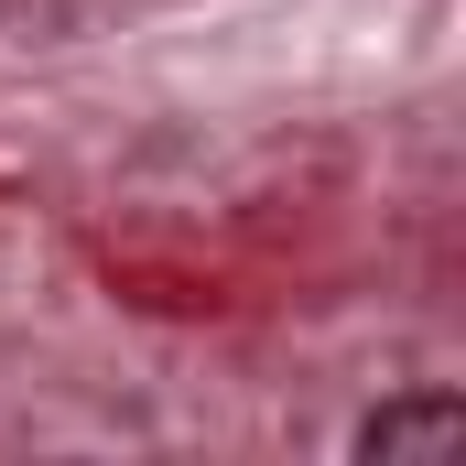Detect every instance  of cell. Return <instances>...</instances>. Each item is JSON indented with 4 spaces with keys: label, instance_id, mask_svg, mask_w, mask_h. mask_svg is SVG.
I'll return each mask as SVG.
<instances>
[{
    "label": "cell",
    "instance_id": "1",
    "mask_svg": "<svg viewBox=\"0 0 466 466\" xmlns=\"http://www.w3.org/2000/svg\"><path fill=\"white\" fill-rule=\"evenodd\" d=\"M466 445V401L456 390H412V401H380L369 423H358V456L369 466H434Z\"/></svg>",
    "mask_w": 466,
    "mask_h": 466
}]
</instances>
